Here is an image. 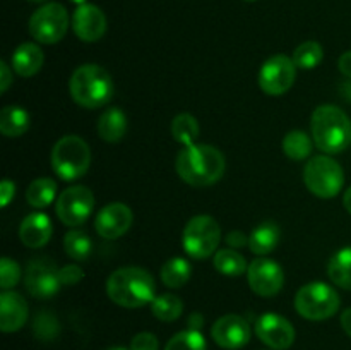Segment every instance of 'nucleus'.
<instances>
[{"mask_svg": "<svg viewBox=\"0 0 351 350\" xmlns=\"http://www.w3.org/2000/svg\"><path fill=\"white\" fill-rule=\"evenodd\" d=\"M175 170L185 184L192 187H209L225 175V154L213 144H189L178 151Z\"/></svg>", "mask_w": 351, "mask_h": 350, "instance_id": "1", "label": "nucleus"}, {"mask_svg": "<svg viewBox=\"0 0 351 350\" xmlns=\"http://www.w3.org/2000/svg\"><path fill=\"white\" fill-rule=\"evenodd\" d=\"M338 69L345 78L351 79V50L345 51L343 55H339L338 58Z\"/></svg>", "mask_w": 351, "mask_h": 350, "instance_id": "41", "label": "nucleus"}, {"mask_svg": "<svg viewBox=\"0 0 351 350\" xmlns=\"http://www.w3.org/2000/svg\"><path fill=\"white\" fill-rule=\"evenodd\" d=\"M256 335L273 350H287L295 342V328L287 318L276 312H266L256 321Z\"/></svg>", "mask_w": 351, "mask_h": 350, "instance_id": "14", "label": "nucleus"}, {"mask_svg": "<svg viewBox=\"0 0 351 350\" xmlns=\"http://www.w3.org/2000/svg\"><path fill=\"white\" fill-rule=\"evenodd\" d=\"M245 2H256V0H245Z\"/></svg>", "mask_w": 351, "mask_h": 350, "instance_id": "49", "label": "nucleus"}, {"mask_svg": "<svg viewBox=\"0 0 351 350\" xmlns=\"http://www.w3.org/2000/svg\"><path fill=\"white\" fill-rule=\"evenodd\" d=\"M211 336L221 349L239 350L250 342V326L242 316L225 314L211 326Z\"/></svg>", "mask_w": 351, "mask_h": 350, "instance_id": "16", "label": "nucleus"}, {"mask_svg": "<svg viewBox=\"0 0 351 350\" xmlns=\"http://www.w3.org/2000/svg\"><path fill=\"white\" fill-rule=\"evenodd\" d=\"M165 350H208V343L197 329H184L168 340Z\"/></svg>", "mask_w": 351, "mask_h": 350, "instance_id": "33", "label": "nucleus"}, {"mask_svg": "<svg viewBox=\"0 0 351 350\" xmlns=\"http://www.w3.org/2000/svg\"><path fill=\"white\" fill-rule=\"evenodd\" d=\"M201 127H199L197 119L191 113H178L173 120H171V136L177 143L189 146L197 141Z\"/></svg>", "mask_w": 351, "mask_h": 350, "instance_id": "30", "label": "nucleus"}, {"mask_svg": "<svg viewBox=\"0 0 351 350\" xmlns=\"http://www.w3.org/2000/svg\"><path fill=\"white\" fill-rule=\"evenodd\" d=\"M45 62L43 50L36 43H23L14 50L10 65L21 78H33L41 71Z\"/></svg>", "mask_w": 351, "mask_h": 350, "instance_id": "20", "label": "nucleus"}, {"mask_svg": "<svg viewBox=\"0 0 351 350\" xmlns=\"http://www.w3.org/2000/svg\"><path fill=\"white\" fill-rule=\"evenodd\" d=\"M343 205H345L346 211L351 215V187L345 191V196H343Z\"/></svg>", "mask_w": 351, "mask_h": 350, "instance_id": "44", "label": "nucleus"}, {"mask_svg": "<svg viewBox=\"0 0 351 350\" xmlns=\"http://www.w3.org/2000/svg\"><path fill=\"white\" fill-rule=\"evenodd\" d=\"M53 233L50 216L45 213H31L21 222L19 225V239L29 249H40L47 246Z\"/></svg>", "mask_w": 351, "mask_h": 350, "instance_id": "19", "label": "nucleus"}, {"mask_svg": "<svg viewBox=\"0 0 351 350\" xmlns=\"http://www.w3.org/2000/svg\"><path fill=\"white\" fill-rule=\"evenodd\" d=\"M247 280L254 294L261 297H273L280 294L285 285V271L276 261L267 257H256L249 264Z\"/></svg>", "mask_w": 351, "mask_h": 350, "instance_id": "13", "label": "nucleus"}, {"mask_svg": "<svg viewBox=\"0 0 351 350\" xmlns=\"http://www.w3.org/2000/svg\"><path fill=\"white\" fill-rule=\"evenodd\" d=\"M108 350H127V349H122V347H113V349H108Z\"/></svg>", "mask_w": 351, "mask_h": 350, "instance_id": "48", "label": "nucleus"}, {"mask_svg": "<svg viewBox=\"0 0 351 350\" xmlns=\"http://www.w3.org/2000/svg\"><path fill=\"white\" fill-rule=\"evenodd\" d=\"M98 136L106 143H119L125 137L127 134V115L117 106L106 108L105 112L99 115L98 124Z\"/></svg>", "mask_w": 351, "mask_h": 350, "instance_id": "21", "label": "nucleus"}, {"mask_svg": "<svg viewBox=\"0 0 351 350\" xmlns=\"http://www.w3.org/2000/svg\"><path fill=\"white\" fill-rule=\"evenodd\" d=\"M14 81L12 71H10L9 65L5 62H0V91L7 93V89L10 88Z\"/></svg>", "mask_w": 351, "mask_h": 350, "instance_id": "40", "label": "nucleus"}, {"mask_svg": "<svg viewBox=\"0 0 351 350\" xmlns=\"http://www.w3.org/2000/svg\"><path fill=\"white\" fill-rule=\"evenodd\" d=\"M328 277L338 287L351 290V246L339 249L328 264Z\"/></svg>", "mask_w": 351, "mask_h": 350, "instance_id": "27", "label": "nucleus"}, {"mask_svg": "<svg viewBox=\"0 0 351 350\" xmlns=\"http://www.w3.org/2000/svg\"><path fill=\"white\" fill-rule=\"evenodd\" d=\"M51 170L65 182H74L88 174L91 165V150L89 144L79 136L60 137L51 148L50 154Z\"/></svg>", "mask_w": 351, "mask_h": 350, "instance_id": "5", "label": "nucleus"}, {"mask_svg": "<svg viewBox=\"0 0 351 350\" xmlns=\"http://www.w3.org/2000/svg\"><path fill=\"white\" fill-rule=\"evenodd\" d=\"M134 222L132 209L123 202H110L103 206L95 220V229L99 237L106 240H115L125 235Z\"/></svg>", "mask_w": 351, "mask_h": 350, "instance_id": "15", "label": "nucleus"}, {"mask_svg": "<svg viewBox=\"0 0 351 350\" xmlns=\"http://www.w3.org/2000/svg\"><path fill=\"white\" fill-rule=\"evenodd\" d=\"M283 153L287 154L290 160L293 161H302L307 160L311 156L312 150H314V139L308 136L305 130H290L287 136L283 137Z\"/></svg>", "mask_w": 351, "mask_h": 350, "instance_id": "25", "label": "nucleus"}, {"mask_svg": "<svg viewBox=\"0 0 351 350\" xmlns=\"http://www.w3.org/2000/svg\"><path fill=\"white\" fill-rule=\"evenodd\" d=\"M64 250L71 259L79 263L91 256L93 242L88 233L82 230H69L64 235Z\"/></svg>", "mask_w": 351, "mask_h": 350, "instance_id": "31", "label": "nucleus"}, {"mask_svg": "<svg viewBox=\"0 0 351 350\" xmlns=\"http://www.w3.org/2000/svg\"><path fill=\"white\" fill-rule=\"evenodd\" d=\"M280 242V226L273 222H264L257 225L249 235V249L256 256L263 257L271 254Z\"/></svg>", "mask_w": 351, "mask_h": 350, "instance_id": "22", "label": "nucleus"}, {"mask_svg": "<svg viewBox=\"0 0 351 350\" xmlns=\"http://www.w3.org/2000/svg\"><path fill=\"white\" fill-rule=\"evenodd\" d=\"M226 244H228L232 249L245 247L249 246V237H247L243 232H240V230H233V232H230L228 235H226Z\"/></svg>", "mask_w": 351, "mask_h": 350, "instance_id": "39", "label": "nucleus"}, {"mask_svg": "<svg viewBox=\"0 0 351 350\" xmlns=\"http://www.w3.org/2000/svg\"><path fill=\"white\" fill-rule=\"evenodd\" d=\"M189 329H197V331H201L202 325H204V316L201 314V312H192L191 316H189Z\"/></svg>", "mask_w": 351, "mask_h": 350, "instance_id": "42", "label": "nucleus"}, {"mask_svg": "<svg viewBox=\"0 0 351 350\" xmlns=\"http://www.w3.org/2000/svg\"><path fill=\"white\" fill-rule=\"evenodd\" d=\"M311 134L324 154L343 153L351 144V120L336 105H321L311 119Z\"/></svg>", "mask_w": 351, "mask_h": 350, "instance_id": "3", "label": "nucleus"}, {"mask_svg": "<svg viewBox=\"0 0 351 350\" xmlns=\"http://www.w3.org/2000/svg\"><path fill=\"white\" fill-rule=\"evenodd\" d=\"M57 182L50 177H40L29 184L26 191L27 205L33 208L41 209L48 208L57 196Z\"/></svg>", "mask_w": 351, "mask_h": 350, "instance_id": "26", "label": "nucleus"}, {"mask_svg": "<svg viewBox=\"0 0 351 350\" xmlns=\"http://www.w3.org/2000/svg\"><path fill=\"white\" fill-rule=\"evenodd\" d=\"M69 91L82 108H101L113 98V79L101 65L84 64L72 72Z\"/></svg>", "mask_w": 351, "mask_h": 350, "instance_id": "4", "label": "nucleus"}, {"mask_svg": "<svg viewBox=\"0 0 351 350\" xmlns=\"http://www.w3.org/2000/svg\"><path fill=\"white\" fill-rule=\"evenodd\" d=\"M341 95L345 96L346 100H350V102H351V79L348 82H345V84L341 86Z\"/></svg>", "mask_w": 351, "mask_h": 350, "instance_id": "45", "label": "nucleus"}, {"mask_svg": "<svg viewBox=\"0 0 351 350\" xmlns=\"http://www.w3.org/2000/svg\"><path fill=\"white\" fill-rule=\"evenodd\" d=\"M293 62L298 69H304V71H311L315 69L324 58V50H322L321 43L317 41H304L302 45H298L293 51Z\"/></svg>", "mask_w": 351, "mask_h": 350, "instance_id": "32", "label": "nucleus"}, {"mask_svg": "<svg viewBox=\"0 0 351 350\" xmlns=\"http://www.w3.org/2000/svg\"><path fill=\"white\" fill-rule=\"evenodd\" d=\"M29 34L41 45H55L62 41L69 30V14L62 3L50 2L36 9L27 24Z\"/></svg>", "mask_w": 351, "mask_h": 350, "instance_id": "9", "label": "nucleus"}, {"mask_svg": "<svg viewBox=\"0 0 351 350\" xmlns=\"http://www.w3.org/2000/svg\"><path fill=\"white\" fill-rule=\"evenodd\" d=\"M48 318H50V316H40V318H38V325H43V328H41V331H38V336H40V338H53L55 335H57V331H58V326H57V321H51L50 325H48ZM40 328H34V329H40Z\"/></svg>", "mask_w": 351, "mask_h": 350, "instance_id": "38", "label": "nucleus"}, {"mask_svg": "<svg viewBox=\"0 0 351 350\" xmlns=\"http://www.w3.org/2000/svg\"><path fill=\"white\" fill-rule=\"evenodd\" d=\"M221 240V226L211 215H197L191 218L182 232V246L192 259H206L215 256Z\"/></svg>", "mask_w": 351, "mask_h": 350, "instance_id": "8", "label": "nucleus"}, {"mask_svg": "<svg viewBox=\"0 0 351 350\" xmlns=\"http://www.w3.org/2000/svg\"><path fill=\"white\" fill-rule=\"evenodd\" d=\"M339 321H341V328L345 329L346 335L351 338V307L345 309L341 314V318H339Z\"/></svg>", "mask_w": 351, "mask_h": 350, "instance_id": "43", "label": "nucleus"}, {"mask_svg": "<svg viewBox=\"0 0 351 350\" xmlns=\"http://www.w3.org/2000/svg\"><path fill=\"white\" fill-rule=\"evenodd\" d=\"M82 278H84V273H82L81 266H77V264H67V266L60 268L62 287H74Z\"/></svg>", "mask_w": 351, "mask_h": 350, "instance_id": "36", "label": "nucleus"}, {"mask_svg": "<svg viewBox=\"0 0 351 350\" xmlns=\"http://www.w3.org/2000/svg\"><path fill=\"white\" fill-rule=\"evenodd\" d=\"M71 2L77 3V5H82V3H88V2H86V0H71Z\"/></svg>", "mask_w": 351, "mask_h": 350, "instance_id": "46", "label": "nucleus"}, {"mask_svg": "<svg viewBox=\"0 0 351 350\" xmlns=\"http://www.w3.org/2000/svg\"><path fill=\"white\" fill-rule=\"evenodd\" d=\"M95 194L84 185H74L60 192L55 202L58 220L67 226H79L88 222L95 211Z\"/></svg>", "mask_w": 351, "mask_h": 350, "instance_id": "10", "label": "nucleus"}, {"mask_svg": "<svg viewBox=\"0 0 351 350\" xmlns=\"http://www.w3.org/2000/svg\"><path fill=\"white\" fill-rule=\"evenodd\" d=\"M160 349V342H158L156 335L149 331L137 333L132 340H130V350H158Z\"/></svg>", "mask_w": 351, "mask_h": 350, "instance_id": "35", "label": "nucleus"}, {"mask_svg": "<svg viewBox=\"0 0 351 350\" xmlns=\"http://www.w3.org/2000/svg\"><path fill=\"white\" fill-rule=\"evenodd\" d=\"M213 264H215L216 271L226 277H240V275L247 273L249 266L242 254L237 249H218L215 257H213Z\"/></svg>", "mask_w": 351, "mask_h": 350, "instance_id": "28", "label": "nucleus"}, {"mask_svg": "<svg viewBox=\"0 0 351 350\" xmlns=\"http://www.w3.org/2000/svg\"><path fill=\"white\" fill-rule=\"evenodd\" d=\"M304 182L308 192L321 199H331L341 192L345 185V172L331 154L312 156L305 163Z\"/></svg>", "mask_w": 351, "mask_h": 350, "instance_id": "7", "label": "nucleus"}, {"mask_svg": "<svg viewBox=\"0 0 351 350\" xmlns=\"http://www.w3.org/2000/svg\"><path fill=\"white\" fill-rule=\"evenodd\" d=\"M160 277L168 288H180L191 280L192 266L185 257H170L161 266Z\"/></svg>", "mask_w": 351, "mask_h": 350, "instance_id": "24", "label": "nucleus"}, {"mask_svg": "<svg viewBox=\"0 0 351 350\" xmlns=\"http://www.w3.org/2000/svg\"><path fill=\"white\" fill-rule=\"evenodd\" d=\"M297 65L288 55H273L259 71V88L269 96H281L293 86L297 79Z\"/></svg>", "mask_w": 351, "mask_h": 350, "instance_id": "12", "label": "nucleus"}, {"mask_svg": "<svg viewBox=\"0 0 351 350\" xmlns=\"http://www.w3.org/2000/svg\"><path fill=\"white\" fill-rule=\"evenodd\" d=\"M14 196H16V184L12 180H7V178L0 182V206L2 208L10 205Z\"/></svg>", "mask_w": 351, "mask_h": 350, "instance_id": "37", "label": "nucleus"}, {"mask_svg": "<svg viewBox=\"0 0 351 350\" xmlns=\"http://www.w3.org/2000/svg\"><path fill=\"white\" fill-rule=\"evenodd\" d=\"M29 2H34V3H41V2H47V0H29Z\"/></svg>", "mask_w": 351, "mask_h": 350, "instance_id": "47", "label": "nucleus"}, {"mask_svg": "<svg viewBox=\"0 0 351 350\" xmlns=\"http://www.w3.org/2000/svg\"><path fill=\"white\" fill-rule=\"evenodd\" d=\"M72 30L75 36L86 43L101 40L106 33V16L98 5L82 3L72 14Z\"/></svg>", "mask_w": 351, "mask_h": 350, "instance_id": "17", "label": "nucleus"}, {"mask_svg": "<svg viewBox=\"0 0 351 350\" xmlns=\"http://www.w3.org/2000/svg\"><path fill=\"white\" fill-rule=\"evenodd\" d=\"M151 312L156 319L165 323H171L178 319L184 312V302L175 294H161L151 302Z\"/></svg>", "mask_w": 351, "mask_h": 350, "instance_id": "29", "label": "nucleus"}, {"mask_svg": "<svg viewBox=\"0 0 351 350\" xmlns=\"http://www.w3.org/2000/svg\"><path fill=\"white\" fill-rule=\"evenodd\" d=\"M341 299L331 285L311 281L298 288L295 295V311L308 321H324L339 311Z\"/></svg>", "mask_w": 351, "mask_h": 350, "instance_id": "6", "label": "nucleus"}, {"mask_svg": "<svg viewBox=\"0 0 351 350\" xmlns=\"http://www.w3.org/2000/svg\"><path fill=\"white\" fill-rule=\"evenodd\" d=\"M24 287L34 299L48 301L57 295L62 287L60 268L48 257H33L27 263Z\"/></svg>", "mask_w": 351, "mask_h": 350, "instance_id": "11", "label": "nucleus"}, {"mask_svg": "<svg viewBox=\"0 0 351 350\" xmlns=\"http://www.w3.org/2000/svg\"><path fill=\"white\" fill-rule=\"evenodd\" d=\"M21 275H23V271L16 261L7 256L0 259V287H2V290H12L19 283Z\"/></svg>", "mask_w": 351, "mask_h": 350, "instance_id": "34", "label": "nucleus"}, {"mask_svg": "<svg viewBox=\"0 0 351 350\" xmlns=\"http://www.w3.org/2000/svg\"><path fill=\"white\" fill-rule=\"evenodd\" d=\"M31 117L23 106L7 105L0 110V132L5 137H21L27 132Z\"/></svg>", "mask_w": 351, "mask_h": 350, "instance_id": "23", "label": "nucleus"}, {"mask_svg": "<svg viewBox=\"0 0 351 350\" xmlns=\"http://www.w3.org/2000/svg\"><path fill=\"white\" fill-rule=\"evenodd\" d=\"M153 275L141 266H125L113 271L106 280V295L117 305L125 309H137L154 301Z\"/></svg>", "mask_w": 351, "mask_h": 350, "instance_id": "2", "label": "nucleus"}, {"mask_svg": "<svg viewBox=\"0 0 351 350\" xmlns=\"http://www.w3.org/2000/svg\"><path fill=\"white\" fill-rule=\"evenodd\" d=\"M29 307L26 299L14 290H3L0 294V329L3 333L19 331L27 321Z\"/></svg>", "mask_w": 351, "mask_h": 350, "instance_id": "18", "label": "nucleus"}]
</instances>
